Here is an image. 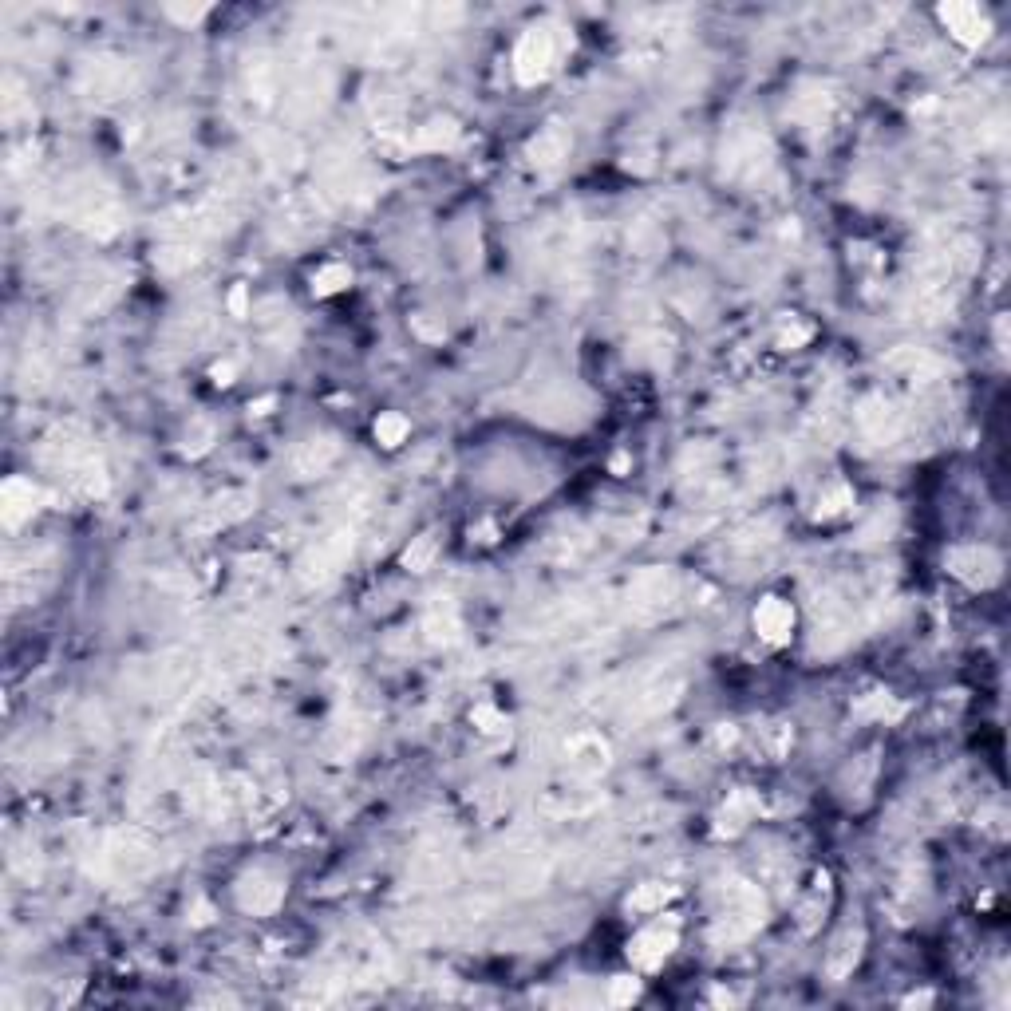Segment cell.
I'll use <instances>...</instances> for the list:
<instances>
[{
	"mask_svg": "<svg viewBox=\"0 0 1011 1011\" xmlns=\"http://www.w3.org/2000/svg\"><path fill=\"white\" fill-rule=\"evenodd\" d=\"M948 569H952V577H960L964 585L988 589V585L1000 581L1004 561H1000V553L988 549V545H956V549L948 553Z\"/></svg>",
	"mask_w": 1011,
	"mask_h": 1011,
	"instance_id": "3957f363",
	"label": "cell"
},
{
	"mask_svg": "<svg viewBox=\"0 0 1011 1011\" xmlns=\"http://www.w3.org/2000/svg\"><path fill=\"white\" fill-rule=\"evenodd\" d=\"M854 506V490L846 486V482H830L826 490H822V498H818V518H838V514H846Z\"/></svg>",
	"mask_w": 1011,
	"mask_h": 1011,
	"instance_id": "ffe728a7",
	"label": "cell"
},
{
	"mask_svg": "<svg viewBox=\"0 0 1011 1011\" xmlns=\"http://www.w3.org/2000/svg\"><path fill=\"white\" fill-rule=\"evenodd\" d=\"M459 143V123L455 119H431V123H423L419 131H415V139H411V147L415 151H447V147H455Z\"/></svg>",
	"mask_w": 1011,
	"mask_h": 1011,
	"instance_id": "5bb4252c",
	"label": "cell"
},
{
	"mask_svg": "<svg viewBox=\"0 0 1011 1011\" xmlns=\"http://www.w3.org/2000/svg\"><path fill=\"white\" fill-rule=\"evenodd\" d=\"M814 336V328L810 324H798L794 316H790V328L782 324V332H778V344H790V348H798V344H806Z\"/></svg>",
	"mask_w": 1011,
	"mask_h": 1011,
	"instance_id": "cb8c5ba5",
	"label": "cell"
},
{
	"mask_svg": "<svg viewBox=\"0 0 1011 1011\" xmlns=\"http://www.w3.org/2000/svg\"><path fill=\"white\" fill-rule=\"evenodd\" d=\"M936 16L948 28V36L960 40L964 48H980L992 36V16L980 4H940Z\"/></svg>",
	"mask_w": 1011,
	"mask_h": 1011,
	"instance_id": "277c9868",
	"label": "cell"
},
{
	"mask_svg": "<svg viewBox=\"0 0 1011 1011\" xmlns=\"http://www.w3.org/2000/svg\"><path fill=\"white\" fill-rule=\"evenodd\" d=\"M857 711H861V715H873V719H897L905 707H901V703H893L889 692H873L865 703H857Z\"/></svg>",
	"mask_w": 1011,
	"mask_h": 1011,
	"instance_id": "44dd1931",
	"label": "cell"
},
{
	"mask_svg": "<svg viewBox=\"0 0 1011 1011\" xmlns=\"http://www.w3.org/2000/svg\"><path fill=\"white\" fill-rule=\"evenodd\" d=\"M372 435H376V443H380V447L395 451V447H403V443H407V435H411V423H407L399 411H384V415L372 423Z\"/></svg>",
	"mask_w": 1011,
	"mask_h": 1011,
	"instance_id": "2e32d148",
	"label": "cell"
},
{
	"mask_svg": "<svg viewBox=\"0 0 1011 1011\" xmlns=\"http://www.w3.org/2000/svg\"><path fill=\"white\" fill-rule=\"evenodd\" d=\"M573 52V36L561 28V24H534L518 36V48H514V76L518 83L534 87V83H545L561 68V60Z\"/></svg>",
	"mask_w": 1011,
	"mask_h": 1011,
	"instance_id": "6da1fadb",
	"label": "cell"
},
{
	"mask_svg": "<svg viewBox=\"0 0 1011 1011\" xmlns=\"http://www.w3.org/2000/svg\"><path fill=\"white\" fill-rule=\"evenodd\" d=\"M861 944H865V933H861V929H846V933L838 936V944H834L830 956H826L830 980H846V976L854 972L857 960H861Z\"/></svg>",
	"mask_w": 1011,
	"mask_h": 1011,
	"instance_id": "8fae6325",
	"label": "cell"
},
{
	"mask_svg": "<svg viewBox=\"0 0 1011 1011\" xmlns=\"http://www.w3.org/2000/svg\"><path fill=\"white\" fill-rule=\"evenodd\" d=\"M285 901V881L265 873V869H249L241 881H237V905L253 917H265V913H277V905Z\"/></svg>",
	"mask_w": 1011,
	"mask_h": 1011,
	"instance_id": "5b68a950",
	"label": "cell"
},
{
	"mask_svg": "<svg viewBox=\"0 0 1011 1011\" xmlns=\"http://www.w3.org/2000/svg\"><path fill=\"white\" fill-rule=\"evenodd\" d=\"M755 818H759V794H751V790H735V794L723 802V810H719V826H715V834H739V830H747Z\"/></svg>",
	"mask_w": 1011,
	"mask_h": 1011,
	"instance_id": "30bf717a",
	"label": "cell"
},
{
	"mask_svg": "<svg viewBox=\"0 0 1011 1011\" xmlns=\"http://www.w3.org/2000/svg\"><path fill=\"white\" fill-rule=\"evenodd\" d=\"M826 901H830V877L822 873V877H818V889L798 905V925H802V933H814V929H818V921H822V913H826Z\"/></svg>",
	"mask_w": 1011,
	"mask_h": 1011,
	"instance_id": "e0dca14e",
	"label": "cell"
},
{
	"mask_svg": "<svg viewBox=\"0 0 1011 1011\" xmlns=\"http://www.w3.org/2000/svg\"><path fill=\"white\" fill-rule=\"evenodd\" d=\"M751 624H755L759 640H767L775 648L778 644H790V636H794V605L782 601V597H763L755 605V613H751Z\"/></svg>",
	"mask_w": 1011,
	"mask_h": 1011,
	"instance_id": "8992f818",
	"label": "cell"
},
{
	"mask_svg": "<svg viewBox=\"0 0 1011 1011\" xmlns=\"http://www.w3.org/2000/svg\"><path fill=\"white\" fill-rule=\"evenodd\" d=\"M672 885H660V881H648V885H640V889H632L628 893V913H664V905L672 901Z\"/></svg>",
	"mask_w": 1011,
	"mask_h": 1011,
	"instance_id": "9a60e30c",
	"label": "cell"
},
{
	"mask_svg": "<svg viewBox=\"0 0 1011 1011\" xmlns=\"http://www.w3.org/2000/svg\"><path fill=\"white\" fill-rule=\"evenodd\" d=\"M336 459H340V439L336 435H320V439H305L297 447L293 470H297V478H316V474H324V470L332 467Z\"/></svg>",
	"mask_w": 1011,
	"mask_h": 1011,
	"instance_id": "9c48e42d",
	"label": "cell"
},
{
	"mask_svg": "<svg viewBox=\"0 0 1011 1011\" xmlns=\"http://www.w3.org/2000/svg\"><path fill=\"white\" fill-rule=\"evenodd\" d=\"M230 309H234V316H245V289H234V297H230Z\"/></svg>",
	"mask_w": 1011,
	"mask_h": 1011,
	"instance_id": "d4e9b609",
	"label": "cell"
},
{
	"mask_svg": "<svg viewBox=\"0 0 1011 1011\" xmlns=\"http://www.w3.org/2000/svg\"><path fill=\"white\" fill-rule=\"evenodd\" d=\"M470 719H474V727H478V731H486V735H494V731H502V727H506L502 711H494L490 703H478V707L470 711Z\"/></svg>",
	"mask_w": 1011,
	"mask_h": 1011,
	"instance_id": "7402d4cb",
	"label": "cell"
},
{
	"mask_svg": "<svg viewBox=\"0 0 1011 1011\" xmlns=\"http://www.w3.org/2000/svg\"><path fill=\"white\" fill-rule=\"evenodd\" d=\"M423 632L431 644H455L459 632H463V621L455 613V605H431L427 617H423Z\"/></svg>",
	"mask_w": 1011,
	"mask_h": 1011,
	"instance_id": "4fadbf2b",
	"label": "cell"
},
{
	"mask_svg": "<svg viewBox=\"0 0 1011 1011\" xmlns=\"http://www.w3.org/2000/svg\"><path fill=\"white\" fill-rule=\"evenodd\" d=\"M680 944V921L676 917H656L652 925H644L640 933L628 940V960L640 968V972H656Z\"/></svg>",
	"mask_w": 1011,
	"mask_h": 1011,
	"instance_id": "7a4b0ae2",
	"label": "cell"
},
{
	"mask_svg": "<svg viewBox=\"0 0 1011 1011\" xmlns=\"http://www.w3.org/2000/svg\"><path fill=\"white\" fill-rule=\"evenodd\" d=\"M435 553H439V538L427 530V534L411 538V545L403 549V569H411V573H423V569L435 561Z\"/></svg>",
	"mask_w": 1011,
	"mask_h": 1011,
	"instance_id": "d6986e66",
	"label": "cell"
},
{
	"mask_svg": "<svg viewBox=\"0 0 1011 1011\" xmlns=\"http://www.w3.org/2000/svg\"><path fill=\"white\" fill-rule=\"evenodd\" d=\"M636 996H640V980H636V976H617L613 988H609V1004H617V1008L632 1004Z\"/></svg>",
	"mask_w": 1011,
	"mask_h": 1011,
	"instance_id": "603a6c76",
	"label": "cell"
},
{
	"mask_svg": "<svg viewBox=\"0 0 1011 1011\" xmlns=\"http://www.w3.org/2000/svg\"><path fill=\"white\" fill-rule=\"evenodd\" d=\"M230 376H234V364H218V368H214V380H218V384H230Z\"/></svg>",
	"mask_w": 1011,
	"mask_h": 1011,
	"instance_id": "484cf974",
	"label": "cell"
},
{
	"mask_svg": "<svg viewBox=\"0 0 1011 1011\" xmlns=\"http://www.w3.org/2000/svg\"><path fill=\"white\" fill-rule=\"evenodd\" d=\"M348 285H352V269L340 265V261L320 265V269L312 273V293H316V297H332V293H340V289H348Z\"/></svg>",
	"mask_w": 1011,
	"mask_h": 1011,
	"instance_id": "ac0fdd59",
	"label": "cell"
},
{
	"mask_svg": "<svg viewBox=\"0 0 1011 1011\" xmlns=\"http://www.w3.org/2000/svg\"><path fill=\"white\" fill-rule=\"evenodd\" d=\"M857 423H861V431H865L873 443H889V439H897V431H901V411H897L885 395H869V399L857 407Z\"/></svg>",
	"mask_w": 1011,
	"mask_h": 1011,
	"instance_id": "52a82bcc",
	"label": "cell"
},
{
	"mask_svg": "<svg viewBox=\"0 0 1011 1011\" xmlns=\"http://www.w3.org/2000/svg\"><path fill=\"white\" fill-rule=\"evenodd\" d=\"M569 147H573L569 131H565L561 123H549L545 131H538V139L530 143V158H534L538 166H557L561 158L569 155Z\"/></svg>",
	"mask_w": 1011,
	"mask_h": 1011,
	"instance_id": "7c38bea8",
	"label": "cell"
},
{
	"mask_svg": "<svg viewBox=\"0 0 1011 1011\" xmlns=\"http://www.w3.org/2000/svg\"><path fill=\"white\" fill-rule=\"evenodd\" d=\"M40 502H44V490H40L36 482H28V478H8V482H4V526L16 530L24 518H32V514L40 510Z\"/></svg>",
	"mask_w": 1011,
	"mask_h": 1011,
	"instance_id": "ba28073f",
	"label": "cell"
}]
</instances>
